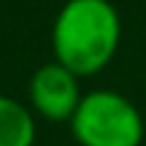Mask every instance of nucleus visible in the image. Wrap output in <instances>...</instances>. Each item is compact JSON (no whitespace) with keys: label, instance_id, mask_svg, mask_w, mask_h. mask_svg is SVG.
Listing matches in <instances>:
<instances>
[{"label":"nucleus","instance_id":"3","mask_svg":"<svg viewBox=\"0 0 146 146\" xmlns=\"http://www.w3.org/2000/svg\"><path fill=\"white\" fill-rule=\"evenodd\" d=\"M81 98L78 76L57 60L41 65L30 78V106L46 122H70Z\"/></svg>","mask_w":146,"mask_h":146},{"label":"nucleus","instance_id":"1","mask_svg":"<svg viewBox=\"0 0 146 146\" xmlns=\"http://www.w3.org/2000/svg\"><path fill=\"white\" fill-rule=\"evenodd\" d=\"M122 19L108 0H68L52 27L54 60L78 78L95 76L114 60Z\"/></svg>","mask_w":146,"mask_h":146},{"label":"nucleus","instance_id":"4","mask_svg":"<svg viewBox=\"0 0 146 146\" xmlns=\"http://www.w3.org/2000/svg\"><path fill=\"white\" fill-rule=\"evenodd\" d=\"M35 143V119L25 103L0 95V146H33Z\"/></svg>","mask_w":146,"mask_h":146},{"label":"nucleus","instance_id":"2","mask_svg":"<svg viewBox=\"0 0 146 146\" xmlns=\"http://www.w3.org/2000/svg\"><path fill=\"white\" fill-rule=\"evenodd\" d=\"M78 146H141V111L114 89H92L68 122Z\"/></svg>","mask_w":146,"mask_h":146}]
</instances>
